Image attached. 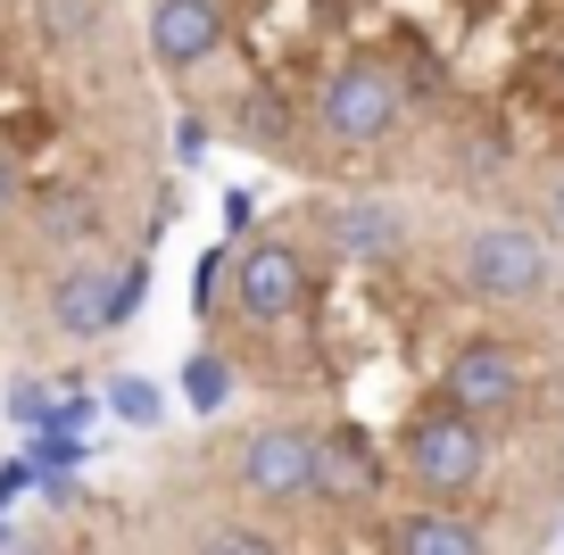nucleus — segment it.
<instances>
[{
    "instance_id": "nucleus-1",
    "label": "nucleus",
    "mask_w": 564,
    "mask_h": 555,
    "mask_svg": "<svg viewBox=\"0 0 564 555\" xmlns=\"http://www.w3.org/2000/svg\"><path fill=\"white\" fill-rule=\"evenodd\" d=\"M232 406L340 448L390 514L564 538V249L432 199L291 192L192 265Z\"/></svg>"
},
{
    "instance_id": "nucleus-2",
    "label": "nucleus",
    "mask_w": 564,
    "mask_h": 555,
    "mask_svg": "<svg viewBox=\"0 0 564 555\" xmlns=\"http://www.w3.org/2000/svg\"><path fill=\"white\" fill-rule=\"evenodd\" d=\"M192 150L564 249V0H141Z\"/></svg>"
},
{
    "instance_id": "nucleus-3",
    "label": "nucleus",
    "mask_w": 564,
    "mask_h": 555,
    "mask_svg": "<svg viewBox=\"0 0 564 555\" xmlns=\"http://www.w3.org/2000/svg\"><path fill=\"white\" fill-rule=\"evenodd\" d=\"M175 108L133 0H0V357L117 340L175 225Z\"/></svg>"
},
{
    "instance_id": "nucleus-4",
    "label": "nucleus",
    "mask_w": 564,
    "mask_h": 555,
    "mask_svg": "<svg viewBox=\"0 0 564 555\" xmlns=\"http://www.w3.org/2000/svg\"><path fill=\"white\" fill-rule=\"evenodd\" d=\"M183 399H192V415H199V423L232 415V373L208 357V348H192V357H183Z\"/></svg>"
},
{
    "instance_id": "nucleus-5",
    "label": "nucleus",
    "mask_w": 564,
    "mask_h": 555,
    "mask_svg": "<svg viewBox=\"0 0 564 555\" xmlns=\"http://www.w3.org/2000/svg\"><path fill=\"white\" fill-rule=\"evenodd\" d=\"M108 406H117L124 423H141V432L159 439V390H150V382H133V373H117V382H108Z\"/></svg>"
}]
</instances>
